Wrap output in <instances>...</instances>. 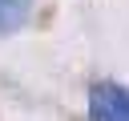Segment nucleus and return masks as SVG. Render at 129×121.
<instances>
[{
  "instance_id": "obj_2",
  "label": "nucleus",
  "mask_w": 129,
  "mask_h": 121,
  "mask_svg": "<svg viewBox=\"0 0 129 121\" xmlns=\"http://www.w3.org/2000/svg\"><path fill=\"white\" fill-rule=\"evenodd\" d=\"M36 0H0V32H16L28 24Z\"/></svg>"
},
{
  "instance_id": "obj_1",
  "label": "nucleus",
  "mask_w": 129,
  "mask_h": 121,
  "mask_svg": "<svg viewBox=\"0 0 129 121\" xmlns=\"http://www.w3.org/2000/svg\"><path fill=\"white\" fill-rule=\"evenodd\" d=\"M89 121H129V89L117 81L89 85Z\"/></svg>"
}]
</instances>
